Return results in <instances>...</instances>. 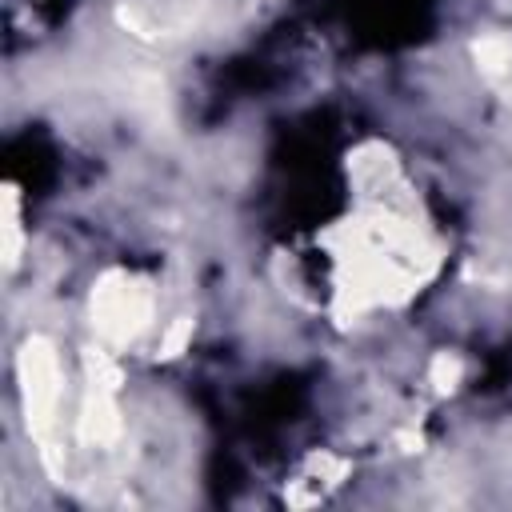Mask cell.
Segmentation results:
<instances>
[{
    "mask_svg": "<svg viewBox=\"0 0 512 512\" xmlns=\"http://www.w3.org/2000/svg\"><path fill=\"white\" fill-rule=\"evenodd\" d=\"M152 288L120 268L104 272L92 288V300H88V316H92V328L96 336L108 344V348H124L132 344L140 332H148L152 324Z\"/></svg>",
    "mask_w": 512,
    "mask_h": 512,
    "instance_id": "1",
    "label": "cell"
},
{
    "mask_svg": "<svg viewBox=\"0 0 512 512\" xmlns=\"http://www.w3.org/2000/svg\"><path fill=\"white\" fill-rule=\"evenodd\" d=\"M16 376H20V404H24L28 432L48 448V432L56 428L60 400H64V364H60L56 348L48 340L32 336L24 344V352L16 356Z\"/></svg>",
    "mask_w": 512,
    "mask_h": 512,
    "instance_id": "2",
    "label": "cell"
},
{
    "mask_svg": "<svg viewBox=\"0 0 512 512\" xmlns=\"http://www.w3.org/2000/svg\"><path fill=\"white\" fill-rule=\"evenodd\" d=\"M460 376H464V360H460L456 352H436V356H432V364H428V384H432L436 392H456Z\"/></svg>",
    "mask_w": 512,
    "mask_h": 512,
    "instance_id": "3",
    "label": "cell"
},
{
    "mask_svg": "<svg viewBox=\"0 0 512 512\" xmlns=\"http://www.w3.org/2000/svg\"><path fill=\"white\" fill-rule=\"evenodd\" d=\"M188 340H192V320H188V316H176V320L168 324V332L160 336L156 356L172 360V356H180V352H184V344H188Z\"/></svg>",
    "mask_w": 512,
    "mask_h": 512,
    "instance_id": "4",
    "label": "cell"
}]
</instances>
